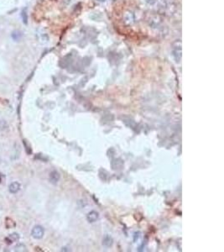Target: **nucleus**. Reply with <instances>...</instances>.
<instances>
[{"instance_id":"obj_1","label":"nucleus","mask_w":224,"mask_h":252,"mask_svg":"<svg viewBox=\"0 0 224 252\" xmlns=\"http://www.w3.org/2000/svg\"><path fill=\"white\" fill-rule=\"evenodd\" d=\"M45 235V229L42 226L40 225H36L31 231V235L33 238H35L36 240L42 239Z\"/></svg>"},{"instance_id":"obj_2","label":"nucleus","mask_w":224,"mask_h":252,"mask_svg":"<svg viewBox=\"0 0 224 252\" xmlns=\"http://www.w3.org/2000/svg\"><path fill=\"white\" fill-rule=\"evenodd\" d=\"M49 180L51 181L52 184H56L60 180V174L57 171H52L50 173V176H49Z\"/></svg>"},{"instance_id":"obj_3","label":"nucleus","mask_w":224,"mask_h":252,"mask_svg":"<svg viewBox=\"0 0 224 252\" xmlns=\"http://www.w3.org/2000/svg\"><path fill=\"white\" fill-rule=\"evenodd\" d=\"M99 213L97 211H91L87 214V220L89 223H94L98 219Z\"/></svg>"},{"instance_id":"obj_4","label":"nucleus","mask_w":224,"mask_h":252,"mask_svg":"<svg viewBox=\"0 0 224 252\" xmlns=\"http://www.w3.org/2000/svg\"><path fill=\"white\" fill-rule=\"evenodd\" d=\"M113 244H114V240H113V238L110 235H107L103 237V239H102V245L103 246L110 247V246L113 245Z\"/></svg>"},{"instance_id":"obj_5","label":"nucleus","mask_w":224,"mask_h":252,"mask_svg":"<svg viewBox=\"0 0 224 252\" xmlns=\"http://www.w3.org/2000/svg\"><path fill=\"white\" fill-rule=\"evenodd\" d=\"M8 190L11 193H17L20 190V184L18 181H14L9 185Z\"/></svg>"},{"instance_id":"obj_6","label":"nucleus","mask_w":224,"mask_h":252,"mask_svg":"<svg viewBox=\"0 0 224 252\" xmlns=\"http://www.w3.org/2000/svg\"><path fill=\"white\" fill-rule=\"evenodd\" d=\"M20 240V235L17 233H13L8 235V238H6V241H8V244H12L13 242H16Z\"/></svg>"},{"instance_id":"obj_7","label":"nucleus","mask_w":224,"mask_h":252,"mask_svg":"<svg viewBox=\"0 0 224 252\" xmlns=\"http://www.w3.org/2000/svg\"><path fill=\"white\" fill-rule=\"evenodd\" d=\"M11 36H12V39H14V41H20V39H22L23 35H22V33L20 31H19V30H14V31L12 32Z\"/></svg>"},{"instance_id":"obj_8","label":"nucleus","mask_w":224,"mask_h":252,"mask_svg":"<svg viewBox=\"0 0 224 252\" xmlns=\"http://www.w3.org/2000/svg\"><path fill=\"white\" fill-rule=\"evenodd\" d=\"M20 15H21V18H22V20H23V23H24V24H28L27 8H23V9H22V11H21Z\"/></svg>"},{"instance_id":"obj_9","label":"nucleus","mask_w":224,"mask_h":252,"mask_svg":"<svg viewBox=\"0 0 224 252\" xmlns=\"http://www.w3.org/2000/svg\"><path fill=\"white\" fill-rule=\"evenodd\" d=\"M14 226H15L14 221L13 220V219H9V218L6 219V227H7V228H13V227H14Z\"/></svg>"},{"instance_id":"obj_10","label":"nucleus","mask_w":224,"mask_h":252,"mask_svg":"<svg viewBox=\"0 0 224 252\" xmlns=\"http://www.w3.org/2000/svg\"><path fill=\"white\" fill-rule=\"evenodd\" d=\"M8 128V124L5 120H0V130H5Z\"/></svg>"},{"instance_id":"obj_11","label":"nucleus","mask_w":224,"mask_h":252,"mask_svg":"<svg viewBox=\"0 0 224 252\" xmlns=\"http://www.w3.org/2000/svg\"><path fill=\"white\" fill-rule=\"evenodd\" d=\"M15 251H26V247L24 246V244H19L15 246Z\"/></svg>"}]
</instances>
